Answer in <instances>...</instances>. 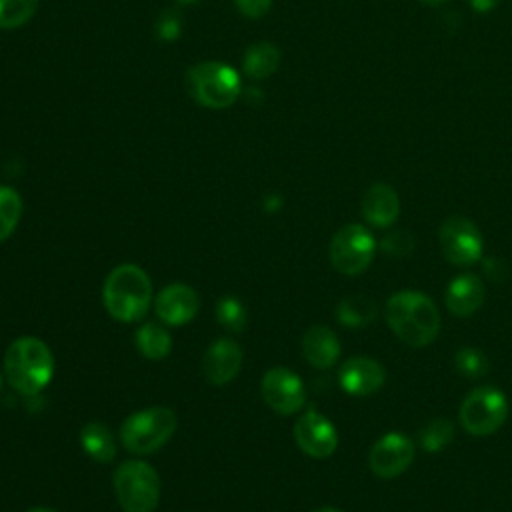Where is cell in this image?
I'll use <instances>...</instances> for the list:
<instances>
[{
  "label": "cell",
  "mask_w": 512,
  "mask_h": 512,
  "mask_svg": "<svg viewBox=\"0 0 512 512\" xmlns=\"http://www.w3.org/2000/svg\"><path fill=\"white\" fill-rule=\"evenodd\" d=\"M176 430V414L166 406H150L130 414L120 426V440L132 454L144 456L162 448Z\"/></svg>",
  "instance_id": "obj_4"
},
{
  "label": "cell",
  "mask_w": 512,
  "mask_h": 512,
  "mask_svg": "<svg viewBox=\"0 0 512 512\" xmlns=\"http://www.w3.org/2000/svg\"><path fill=\"white\" fill-rule=\"evenodd\" d=\"M376 314H378V308H376L374 300L360 296V294L346 296L336 306L338 322L348 328H362V326L374 322Z\"/></svg>",
  "instance_id": "obj_21"
},
{
  "label": "cell",
  "mask_w": 512,
  "mask_h": 512,
  "mask_svg": "<svg viewBox=\"0 0 512 512\" xmlns=\"http://www.w3.org/2000/svg\"><path fill=\"white\" fill-rule=\"evenodd\" d=\"M26 512H56V510L46 508V506H36V508H30V510H26Z\"/></svg>",
  "instance_id": "obj_32"
},
{
  "label": "cell",
  "mask_w": 512,
  "mask_h": 512,
  "mask_svg": "<svg viewBox=\"0 0 512 512\" xmlns=\"http://www.w3.org/2000/svg\"><path fill=\"white\" fill-rule=\"evenodd\" d=\"M302 354L310 366L326 370L340 358L338 336L328 326H312L302 336Z\"/></svg>",
  "instance_id": "obj_18"
},
{
  "label": "cell",
  "mask_w": 512,
  "mask_h": 512,
  "mask_svg": "<svg viewBox=\"0 0 512 512\" xmlns=\"http://www.w3.org/2000/svg\"><path fill=\"white\" fill-rule=\"evenodd\" d=\"M82 450L96 462H110L116 456V442L108 426L102 422H88L80 430Z\"/></svg>",
  "instance_id": "obj_19"
},
{
  "label": "cell",
  "mask_w": 512,
  "mask_h": 512,
  "mask_svg": "<svg viewBox=\"0 0 512 512\" xmlns=\"http://www.w3.org/2000/svg\"><path fill=\"white\" fill-rule=\"evenodd\" d=\"M22 216V198L10 186H0V242H4L18 226Z\"/></svg>",
  "instance_id": "obj_24"
},
{
  "label": "cell",
  "mask_w": 512,
  "mask_h": 512,
  "mask_svg": "<svg viewBox=\"0 0 512 512\" xmlns=\"http://www.w3.org/2000/svg\"><path fill=\"white\" fill-rule=\"evenodd\" d=\"M468 2H470V6H472L476 12L484 14V12L494 10V8L498 6V2H500V0H468Z\"/></svg>",
  "instance_id": "obj_31"
},
{
  "label": "cell",
  "mask_w": 512,
  "mask_h": 512,
  "mask_svg": "<svg viewBox=\"0 0 512 512\" xmlns=\"http://www.w3.org/2000/svg\"><path fill=\"white\" fill-rule=\"evenodd\" d=\"M176 2H178V4H194L196 0H176Z\"/></svg>",
  "instance_id": "obj_35"
},
{
  "label": "cell",
  "mask_w": 512,
  "mask_h": 512,
  "mask_svg": "<svg viewBox=\"0 0 512 512\" xmlns=\"http://www.w3.org/2000/svg\"><path fill=\"white\" fill-rule=\"evenodd\" d=\"M508 418V400L500 388L478 386L460 404L458 420L472 436L496 432Z\"/></svg>",
  "instance_id": "obj_7"
},
{
  "label": "cell",
  "mask_w": 512,
  "mask_h": 512,
  "mask_svg": "<svg viewBox=\"0 0 512 512\" xmlns=\"http://www.w3.org/2000/svg\"><path fill=\"white\" fill-rule=\"evenodd\" d=\"M484 284L476 274H460L448 286L444 294L446 308L454 316H472L484 302Z\"/></svg>",
  "instance_id": "obj_17"
},
{
  "label": "cell",
  "mask_w": 512,
  "mask_h": 512,
  "mask_svg": "<svg viewBox=\"0 0 512 512\" xmlns=\"http://www.w3.org/2000/svg\"><path fill=\"white\" fill-rule=\"evenodd\" d=\"M102 302L114 320L136 322L150 308L152 282L140 266L120 264L104 280Z\"/></svg>",
  "instance_id": "obj_2"
},
{
  "label": "cell",
  "mask_w": 512,
  "mask_h": 512,
  "mask_svg": "<svg viewBox=\"0 0 512 512\" xmlns=\"http://www.w3.org/2000/svg\"><path fill=\"white\" fill-rule=\"evenodd\" d=\"M440 248L448 262L456 266H470L482 256V234L478 226L464 216H450L440 226Z\"/></svg>",
  "instance_id": "obj_9"
},
{
  "label": "cell",
  "mask_w": 512,
  "mask_h": 512,
  "mask_svg": "<svg viewBox=\"0 0 512 512\" xmlns=\"http://www.w3.org/2000/svg\"><path fill=\"white\" fill-rule=\"evenodd\" d=\"M8 384L20 394L40 392L54 374V356L44 340L34 336L16 338L4 354Z\"/></svg>",
  "instance_id": "obj_3"
},
{
  "label": "cell",
  "mask_w": 512,
  "mask_h": 512,
  "mask_svg": "<svg viewBox=\"0 0 512 512\" xmlns=\"http://www.w3.org/2000/svg\"><path fill=\"white\" fill-rule=\"evenodd\" d=\"M454 364L458 374H462L464 378H480L488 372V358L482 350L472 348V346H464L456 352L454 356Z\"/></svg>",
  "instance_id": "obj_26"
},
{
  "label": "cell",
  "mask_w": 512,
  "mask_h": 512,
  "mask_svg": "<svg viewBox=\"0 0 512 512\" xmlns=\"http://www.w3.org/2000/svg\"><path fill=\"white\" fill-rule=\"evenodd\" d=\"M236 8L248 18H260L268 12L272 0H234Z\"/></svg>",
  "instance_id": "obj_30"
},
{
  "label": "cell",
  "mask_w": 512,
  "mask_h": 512,
  "mask_svg": "<svg viewBox=\"0 0 512 512\" xmlns=\"http://www.w3.org/2000/svg\"><path fill=\"white\" fill-rule=\"evenodd\" d=\"M264 402L278 414H294L304 406L306 390L296 372L284 366L270 368L260 382Z\"/></svg>",
  "instance_id": "obj_11"
},
{
  "label": "cell",
  "mask_w": 512,
  "mask_h": 512,
  "mask_svg": "<svg viewBox=\"0 0 512 512\" xmlns=\"http://www.w3.org/2000/svg\"><path fill=\"white\" fill-rule=\"evenodd\" d=\"M330 262L346 276L364 272L376 252V240L362 224L342 226L330 240Z\"/></svg>",
  "instance_id": "obj_8"
},
{
  "label": "cell",
  "mask_w": 512,
  "mask_h": 512,
  "mask_svg": "<svg viewBox=\"0 0 512 512\" xmlns=\"http://www.w3.org/2000/svg\"><path fill=\"white\" fill-rule=\"evenodd\" d=\"M38 8V0H0V28L26 24Z\"/></svg>",
  "instance_id": "obj_25"
},
{
  "label": "cell",
  "mask_w": 512,
  "mask_h": 512,
  "mask_svg": "<svg viewBox=\"0 0 512 512\" xmlns=\"http://www.w3.org/2000/svg\"><path fill=\"white\" fill-rule=\"evenodd\" d=\"M156 36L160 40H166V42H172L180 36V30H182V18L178 14V10H164L158 18H156Z\"/></svg>",
  "instance_id": "obj_29"
},
{
  "label": "cell",
  "mask_w": 512,
  "mask_h": 512,
  "mask_svg": "<svg viewBox=\"0 0 512 512\" xmlns=\"http://www.w3.org/2000/svg\"><path fill=\"white\" fill-rule=\"evenodd\" d=\"M400 214V200L390 184H372L362 198V216L376 228H386L396 222Z\"/></svg>",
  "instance_id": "obj_16"
},
{
  "label": "cell",
  "mask_w": 512,
  "mask_h": 512,
  "mask_svg": "<svg viewBox=\"0 0 512 512\" xmlns=\"http://www.w3.org/2000/svg\"><path fill=\"white\" fill-rule=\"evenodd\" d=\"M114 492L124 512H154L160 500V478L144 460H126L114 472Z\"/></svg>",
  "instance_id": "obj_6"
},
{
  "label": "cell",
  "mask_w": 512,
  "mask_h": 512,
  "mask_svg": "<svg viewBox=\"0 0 512 512\" xmlns=\"http://www.w3.org/2000/svg\"><path fill=\"white\" fill-rule=\"evenodd\" d=\"M134 342H136L138 350L150 360L166 358L172 348L170 332L156 322H148V324L140 326L134 334Z\"/></svg>",
  "instance_id": "obj_22"
},
{
  "label": "cell",
  "mask_w": 512,
  "mask_h": 512,
  "mask_svg": "<svg viewBox=\"0 0 512 512\" xmlns=\"http://www.w3.org/2000/svg\"><path fill=\"white\" fill-rule=\"evenodd\" d=\"M454 440V424L446 418H432L418 432V442L426 452H440Z\"/></svg>",
  "instance_id": "obj_23"
},
{
  "label": "cell",
  "mask_w": 512,
  "mask_h": 512,
  "mask_svg": "<svg viewBox=\"0 0 512 512\" xmlns=\"http://www.w3.org/2000/svg\"><path fill=\"white\" fill-rule=\"evenodd\" d=\"M294 440L304 454L312 458H328L338 446V432L326 416L308 410L294 424Z\"/></svg>",
  "instance_id": "obj_12"
},
{
  "label": "cell",
  "mask_w": 512,
  "mask_h": 512,
  "mask_svg": "<svg viewBox=\"0 0 512 512\" xmlns=\"http://www.w3.org/2000/svg\"><path fill=\"white\" fill-rule=\"evenodd\" d=\"M414 462V442L402 432L380 436L368 454V466L378 478H396Z\"/></svg>",
  "instance_id": "obj_10"
},
{
  "label": "cell",
  "mask_w": 512,
  "mask_h": 512,
  "mask_svg": "<svg viewBox=\"0 0 512 512\" xmlns=\"http://www.w3.org/2000/svg\"><path fill=\"white\" fill-rule=\"evenodd\" d=\"M386 322L408 346H428L440 330V314L430 296L418 290L394 292L386 302Z\"/></svg>",
  "instance_id": "obj_1"
},
{
  "label": "cell",
  "mask_w": 512,
  "mask_h": 512,
  "mask_svg": "<svg viewBox=\"0 0 512 512\" xmlns=\"http://www.w3.org/2000/svg\"><path fill=\"white\" fill-rule=\"evenodd\" d=\"M414 236L406 230H394V232H388L382 242H380V248L390 254V256H406L414 250Z\"/></svg>",
  "instance_id": "obj_28"
},
{
  "label": "cell",
  "mask_w": 512,
  "mask_h": 512,
  "mask_svg": "<svg viewBox=\"0 0 512 512\" xmlns=\"http://www.w3.org/2000/svg\"><path fill=\"white\" fill-rule=\"evenodd\" d=\"M200 308L198 292L182 282L168 284L154 300L156 316L168 326H182L190 322Z\"/></svg>",
  "instance_id": "obj_13"
},
{
  "label": "cell",
  "mask_w": 512,
  "mask_h": 512,
  "mask_svg": "<svg viewBox=\"0 0 512 512\" xmlns=\"http://www.w3.org/2000/svg\"><path fill=\"white\" fill-rule=\"evenodd\" d=\"M280 64V50L272 42H256L252 44L242 60L244 72L252 80L268 78Z\"/></svg>",
  "instance_id": "obj_20"
},
{
  "label": "cell",
  "mask_w": 512,
  "mask_h": 512,
  "mask_svg": "<svg viewBox=\"0 0 512 512\" xmlns=\"http://www.w3.org/2000/svg\"><path fill=\"white\" fill-rule=\"evenodd\" d=\"M418 2H422V4H430V6H436V4H442V2H446V0H418Z\"/></svg>",
  "instance_id": "obj_34"
},
{
  "label": "cell",
  "mask_w": 512,
  "mask_h": 512,
  "mask_svg": "<svg viewBox=\"0 0 512 512\" xmlns=\"http://www.w3.org/2000/svg\"><path fill=\"white\" fill-rule=\"evenodd\" d=\"M186 90L206 108H228L240 94V78L224 62H200L186 72Z\"/></svg>",
  "instance_id": "obj_5"
},
{
  "label": "cell",
  "mask_w": 512,
  "mask_h": 512,
  "mask_svg": "<svg viewBox=\"0 0 512 512\" xmlns=\"http://www.w3.org/2000/svg\"><path fill=\"white\" fill-rule=\"evenodd\" d=\"M314 512H340V510H336V508H332V506H322V508H316Z\"/></svg>",
  "instance_id": "obj_33"
},
{
  "label": "cell",
  "mask_w": 512,
  "mask_h": 512,
  "mask_svg": "<svg viewBox=\"0 0 512 512\" xmlns=\"http://www.w3.org/2000/svg\"><path fill=\"white\" fill-rule=\"evenodd\" d=\"M246 310L242 306V302L234 296H224L218 300L216 304V320L232 332H240L246 324Z\"/></svg>",
  "instance_id": "obj_27"
},
{
  "label": "cell",
  "mask_w": 512,
  "mask_h": 512,
  "mask_svg": "<svg viewBox=\"0 0 512 512\" xmlns=\"http://www.w3.org/2000/svg\"><path fill=\"white\" fill-rule=\"evenodd\" d=\"M242 366V350L230 338L214 340L202 358V372L210 384L222 386L234 380Z\"/></svg>",
  "instance_id": "obj_15"
},
{
  "label": "cell",
  "mask_w": 512,
  "mask_h": 512,
  "mask_svg": "<svg viewBox=\"0 0 512 512\" xmlns=\"http://www.w3.org/2000/svg\"><path fill=\"white\" fill-rule=\"evenodd\" d=\"M386 380V370L380 362L368 356L346 360L338 370V382L350 396L374 394Z\"/></svg>",
  "instance_id": "obj_14"
}]
</instances>
